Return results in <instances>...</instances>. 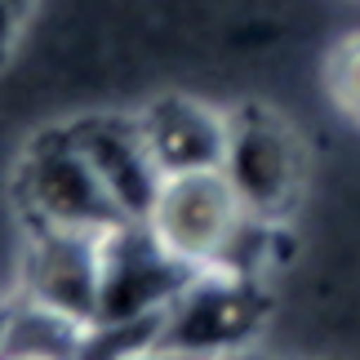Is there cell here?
<instances>
[{"label": "cell", "mask_w": 360, "mask_h": 360, "mask_svg": "<svg viewBox=\"0 0 360 360\" xmlns=\"http://www.w3.org/2000/svg\"><path fill=\"white\" fill-rule=\"evenodd\" d=\"M22 9L18 0H0V67L9 63L13 45H18V27H22Z\"/></svg>", "instance_id": "30bf717a"}, {"label": "cell", "mask_w": 360, "mask_h": 360, "mask_svg": "<svg viewBox=\"0 0 360 360\" xmlns=\"http://www.w3.org/2000/svg\"><path fill=\"white\" fill-rule=\"evenodd\" d=\"M76 143L85 147V156L94 160L98 178L107 183V191L116 196V205L129 218H143L156 200V187L165 169L151 156V143L143 134V120L138 112H94L72 120Z\"/></svg>", "instance_id": "ba28073f"}, {"label": "cell", "mask_w": 360, "mask_h": 360, "mask_svg": "<svg viewBox=\"0 0 360 360\" xmlns=\"http://www.w3.org/2000/svg\"><path fill=\"white\" fill-rule=\"evenodd\" d=\"M151 156L165 174L223 169L231 147V107H218L196 94H160L138 107Z\"/></svg>", "instance_id": "52a82bcc"}, {"label": "cell", "mask_w": 360, "mask_h": 360, "mask_svg": "<svg viewBox=\"0 0 360 360\" xmlns=\"http://www.w3.org/2000/svg\"><path fill=\"white\" fill-rule=\"evenodd\" d=\"M210 360H245V352H236V356H210Z\"/></svg>", "instance_id": "5bb4252c"}, {"label": "cell", "mask_w": 360, "mask_h": 360, "mask_svg": "<svg viewBox=\"0 0 360 360\" xmlns=\"http://www.w3.org/2000/svg\"><path fill=\"white\" fill-rule=\"evenodd\" d=\"M262 325V294L254 271L245 267H205L178 289V298L160 316L156 352L178 360H210L249 352Z\"/></svg>", "instance_id": "3957f363"}, {"label": "cell", "mask_w": 360, "mask_h": 360, "mask_svg": "<svg viewBox=\"0 0 360 360\" xmlns=\"http://www.w3.org/2000/svg\"><path fill=\"white\" fill-rule=\"evenodd\" d=\"M191 276L196 271L183 267L169 249H160L143 218H129V223L103 231V298L94 325L160 316Z\"/></svg>", "instance_id": "8992f818"}, {"label": "cell", "mask_w": 360, "mask_h": 360, "mask_svg": "<svg viewBox=\"0 0 360 360\" xmlns=\"http://www.w3.org/2000/svg\"><path fill=\"white\" fill-rule=\"evenodd\" d=\"M13 200L27 227H63V231H112L129 223L98 178L72 124L36 134L13 165Z\"/></svg>", "instance_id": "7a4b0ae2"}, {"label": "cell", "mask_w": 360, "mask_h": 360, "mask_svg": "<svg viewBox=\"0 0 360 360\" xmlns=\"http://www.w3.org/2000/svg\"><path fill=\"white\" fill-rule=\"evenodd\" d=\"M147 231L160 240V249L191 271L205 267H240L245 240L262 227L249 205L240 200L227 169H183L165 174L156 187V200L143 214Z\"/></svg>", "instance_id": "6da1fadb"}, {"label": "cell", "mask_w": 360, "mask_h": 360, "mask_svg": "<svg viewBox=\"0 0 360 360\" xmlns=\"http://www.w3.org/2000/svg\"><path fill=\"white\" fill-rule=\"evenodd\" d=\"M0 360H67V356H58V352H32V347H9Z\"/></svg>", "instance_id": "7c38bea8"}, {"label": "cell", "mask_w": 360, "mask_h": 360, "mask_svg": "<svg viewBox=\"0 0 360 360\" xmlns=\"http://www.w3.org/2000/svg\"><path fill=\"white\" fill-rule=\"evenodd\" d=\"M13 294L89 329L98 321L103 298V231L27 227L22 271Z\"/></svg>", "instance_id": "5b68a950"}, {"label": "cell", "mask_w": 360, "mask_h": 360, "mask_svg": "<svg viewBox=\"0 0 360 360\" xmlns=\"http://www.w3.org/2000/svg\"><path fill=\"white\" fill-rule=\"evenodd\" d=\"M18 5H27V0H18Z\"/></svg>", "instance_id": "9a60e30c"}, {"label": "cell", "mask_w": 360, "mask_h": 360, "mask_svg": "<svg viewBox=\"0 0 360 360\" xmlns=\"http://www.w3.org/2000/svg\"><path fill=\"white\" fill-rule=\"evenodd\" d=\"M240 200L258 223L281 227L302 200L307 183V147L302 134L267 103L231 107V147L227 165Z\"/></svg>", "instance_id": "277c9868"}, {"label": "cell", "mask_w": 360, "mask_h": 360, "mask_svg": "<svg viewBox=\"0 0 360 360\" xmlns=\"http://www.w3.org/2000/svg\"><path fill=\"white\" fill-rule=\"evenodd\" d=\"M325 98L352 129H360V27L338 36L325 53Z\"/></svg>", "instance_id": "9c48e42d"}, {"label": "cell", "mask_w": 360, "mask_h": 360, "mask_svg": "<svg viewBox=\"0 0 360 360\" xmlns=\"http://www.w3.org/2000/svg\"><path fill=\"white\" fill-rule=\"evenodd\" d=\"M120 360H178V356H165V352H138V356H120Z\"/></svg>", "instance_id": "4fadbf2b"}, {"label": "cell", "mask_w": 360, "mask_h": 360, "mask_svg": "<svg viewBox=\"0 0 360 360\" xmlns=\"http://www.w3.org/2000/svg\"><path fill=\"white\" fill-rule=\"evenodd\" d=\"M9 329H13V298H0V356L9 352Z\"/></svg>", "instance_id": "8fae6325"}]
</instances>
